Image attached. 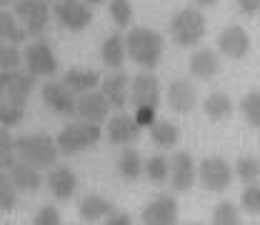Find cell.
<instances>
[{"label": "cell", "instance_id": "obj_1", "mask_svg": "<svg viewBox=\"0 0 260 225\" xmlns=\"http://www.w3.org/2000/svg\"><path fill=\"white\" fill-rule=\"evenodd\" d=\"M35 88V78L23 70H5L0 73V125L15 128L23 115L25 105Z\"/></svg>", "mask_w": 260, "mask_h": 225}, {"label": "cell", "instance_id": "obj_2", "mask_svg": "<svg viewBox=\"0 0 260 225\" xmlns=\"http://www.w3.org/2000/svg\"><path fill=\"white\" fill-rule=\"evenodd\" d=\"M125 38V55L143 70H155L162 58V38L160 33L150 28H133Z\"/></svg>", "mask_w": 260, "mask_h": 225}, {"label": "cell", "instance_id": "obj_3", "mask_svg": "<svg viewBox=\"0 0 260 225\" xmlns=\"http://www.w3.org/2000/svg\"><path fill=\"white\" fill-rule=\"evenodd\" d=\"M13 153H15V158L30 163L38 170L53 168L58 160V145L48 135H23V138L13 140Z\"/></svg>", "mask_w": 260, "mask_h": 225}, {"label": "cell", "instance_id": "obj_4", "mask_svg": "<svg viewBox=\"0 0 260 225\" xmlns=\"http://www.w3.org/2000/svg\"><path fill=\"white\" fill-rule=\"evenodd\" d=\"M100 125L98 123H88V120H75V123H68L60 135L55 138V145H58V153L63 155H75V153H83L88 148H93L98 140H100Z\"/></svg>", "mask_w": 260, "mask_h": 225}, {"label": "cell", "instance_id": "obj_5", "mask_svg": "<svg viewBox=\"0 0 260 225\" xmlns=\"http://www.w3.org/2000/svg\"><path fill=\"white\" fill-rule=\"evenodd\" d=\"M170 38L180 48H195L205 38V18L195 8H183L170 20Z\"/></svg>", "mask_w": 260, "mask_h": 225}, {"label": "cell", "instance_id": "obj_6", "mask_svg": "<svg viewBox=\"0 0 260 225\" xmlns=\"http://www.w3.org/2000/svg\"><path fill=\"white\" fill-rule=\"evenodd\" d=\"M13 8H15L18 23L23 25V30L28 35L40 38L45 33L48 20H50V8H48L45 0H15Z\"/></svg>", "mask_w": 260, "mask_h": 225}, {"label": "cell", "instance_id": "obj_7", "mask_svg": "<svg viewBox=\"0 0 260 225\" xmlns=\"http://www.w3.org/2000/svg\"><path fill=\"white\" fill-rule=\"evenodd\" d=\"M53 15L65 30L80 33L93 23V10L85 0H55L53 3Z\"/></svg>", "mask_w": 260, "mask_h": 225}, {"label": "cell", "instance_id": "obj_8", "mask_svg": "<svg viewBox=\"0 0 260 225\" xmlns=\"http://www.w3.org/2000/svg\"><path fill=\"white\" fill-rule=\"evenodd\" d=\"M20 63L25 65V70L32 78H53L55 70H58V60H55V55H53V50L45 40L30 43L20 53Z\"/></svg>", "mask_w": 260, "mask_h": 225}, {"label": "cell", "instance_id": "obj_9", "mask_svg": "<svg viewBox=\"0 0 260 225\" xmlns=\"http://www.w3.org/2000/svg\"><path fill=\"white\" fill-rule=\"evenodd\" d=\"M195 180H200V185L210 193H223L233 183V170L223 158H205L195 170Z\"/></svg>", "mask_w": 260, "mask_h": 225}, {"label": "cell", "instance_id": "obj_10", "mask_svg": "<svg viewBox=\"0 0 260 225\" xmlns=\"http://www.w3.org/2000/svg\"><path fill=\"white\" fill-rule=\"evenodd\" d=\"M128 100L135 105H153L158 108L160 105V83L158 78L148 70V73H140L133 78V83L128 85Z\"/></svg>", "mask_w": 260, "mask_h": 225}, {"label": "cell", "instance_id": "obj_11", "mask_svg": "<svg viewBox=\"0 0 260 225\" xmlns=\"http://www.w3.org/2000/svg\"><path fill=\"white\" fill-rule=\"evenodd\" d=\"M168 180L175 193H188L195 185V163L188 153H175L168 160Z\"/></svg>", "mask_w": 260, "mask_h": 225}, {"label": "cell", "instance_id": "obj_12", "mask_svg": "<svg viewBox=\"0 0 260 225\" xmlns=\"http://www.w3.org/2000/svg\"><path fill=\"white\" fill-rule=\"evenodd\" d=\"M5 175L10 178L15 193H35V190L43 185V175H40V170L32 168L30 163L20 160V158H15V160L5 168Z\"/></svg>", "mask_w": 260, "mask_h": 225}, {"label": "cell", "instance_id": "obj_13", "mask_svg": "<svg viewBox=\"0 0 260 225\" xmlns=\"http://www.w3.org/2000/svg\"><path fill=\"white\" fill-rule=\"evenodd\" d=\"M110 113V105L105 95L100 90H88V93H80V98L75 100V115L80 120H88V123H103Z\"/></svg>", "mask_w": 260, "mask_h": 225}, {"label": "cell", "instance_id": "obj_14", "mask_svg": "<svg viewBox=\"0 0 260 225\" xmlns=\"http://www.w3.org/2000/svg\"><path fill=\"white\" fill-rule=\"evenodd\" d=\"M43 103L58 115H75V93L58 80H48L43 85Z\"/></svg>", "mask_w": 260, "mask_h": 225}, {"label": "cell", "instance_id": "obj_15", "mask_svg": "<svg viewBox=\"0 0 260 225\" xmlns=\"http://www.w3.org/2000/svg\"><path fill=\"white\" fill-rule=\"evenodd\" d=\"M165 100H168V108L175 110V113H190L198 103V93H195V85L188 80V78H178L168 85V93H165Z\"/></svg>", "mask_w": 260, "mask_h": 225}, {"label": "cell", "instance_id": "obj_16", "mask_svg": "<svg viewBox=\"0 0 260 225\" xmlns=\"http://www.w3.org/2000/svg\"><path fill=\"white\" fill-rule=\"evenodd\" d=\"M145 225H175L178 223V203L170 195H158L150 205L143 210Z\"/></svg>", "mask_w": 260, "mask_h": 225}, {"label": "cell", "instance_id": "obj_17", "mask_svg": "<svg viewBox=\"0 0 260 225\" xmlns=\"http://www.w3.org/2000/svg\"><path fill=\"white\" fill-rule=\"evenodd\" d=\"M218 48H220V53L228 55V58H233V60H243V58L250 53V38H248L245 28H240V25H230V28H225V30L220 33V38H218Z\"/></svg>", "mask_w": 260, "mask_h": 225}, {"label": "cell", "instance_id": "obj_18", "mask_svg": "<svg viewBox=\"0 0 260 225\" xmlns=\"http://www.w3.org/2000/svg\"><path fill=\"white\" fill-rule=\"evenodd\" d=\"M108 140L113 143V145H130V143H135V140H140V133L143 128L130 118L125 113H118L115 118H110V123H108Z\"/></svg>", "mask_w": 260, "mask_h": 225}, {"label": "cell", "instance_id": "obj_19", "mask_svg": "<svg viewBox=\"0 0 260 225\" xmlns=\"http://www.w3.org/2000/svg\"><path fill=\"white\" fill-rule=\"evenodd\" d=\"M128 85H130V78L125 73H115L110 78H103L100 80V93L105 95L108 105L115 108V110H123L128 105Z\"/></svg>", "mask_w": 260, "mask_h": 225}, {"label": "cell", "instance_id": "obj_20", "mask_svg": "<svg viewBox=\"0 0 260 225\" xmlns=\"http://www.w3.org/2000/svg\"><path fill=\"white\" fill-rule=\"evenodd\" d=\"M45 183H48V190L53 193V198H58V200H70V195L75 193V188H78L75 173L70 168H63V165L50 168Z\"/></svg>", "mask_w": 260, "mask_h": 225}, {"label": "cell", "instance_id": "obj_21", "mask_svg": "<svg viewBox=\"0 0 260 225\" xmlns=\"http://www.w3.org/2000/svg\"><path fill=\"white\" fill-rule=\"evenodd\" d=\"M113 210H115L113 203L105 200L103 195H85V198L80 200V205H78V213H80L83 223H98V220H103L105 215H110Z\"/></svg>", "mask_w": 260, "mask_h": 225}, {"label": "cell", "instance_id": "obj_22", "mask_svg": "<svg viewBox=\"0 0 260 225\" xmlns=\"http://www.w3.org/2000/svg\"><path fill=\"white\" fill-rule=\"evenodd\" d=\"M100 58L103 63L108 65L110 70H120L125 63V38L120 33H113L103 40V48H100Z\"/></svg>", "mask_w": 260, "mask_h": 225}, {"label": "cell", "instance_id": "obj_23", "mask_svg": "<svg viewBox=\"0 0 260 225\" xmlns=\"http://www.w3.org/2000/svg\"><path fill=\"white\" fill-rule=\"evenodd\" d=\"M63 85L70 90V93H88V90H95L100 85V75L95 70H80V68H73L68 70L63 78Z\"/></svg>", "mask_w": 260, "mask_h": 225}, {"label": "cell", "instance_id": "obj_24", "mask_svg": "<svg viewBox=\"0 0 260 225\" xmlns=\"http://www.w3.org/2000/svg\"><path fill=\"white\" fill-rule=\"evenodd\" d=\"M220 70V58L213 50H195L190 58V75L198 80H210Z\"/></svg>", "mask_w": 260, "mask_h": 225}, {"label": "cell", "instance_id": "obj_25", "mask_svg": "<svg viewBox=\"0 0 260 225\" xmlns=\"http://www.w3.org/2000/svg\"><path fill=\"white\" fill-rule=\"evenodd\" d=\"M150 138H153V143L162 148V150H170L175 143H178V138H180V130L178 125H173L170 120H153V125H150Z\"/></svg>", "mask_w": 260, "mask_h": 225}, {"label": "cell", "instance_id": "obj_26", "mask_svg": "<svg viewBox=\"0 0 260 225\" xmlns=\"http://www.w3.org/2000/svg\"><path fill=\"white\" fill-rule=\"evenodd\" d=\"M203 108H205V115L210 120H215V123L230 118V113H233V103H230V98L225 93H210V95L205 98Z\"/></svg>", "mask_w": 260, "mask_h": 225}, {"label": "cell", "instance_id": "obj_27", "mask_svg": "<svg viewBox=\"0 0 260 225\" xmlns=\"http://www.w3.org/2000/svg\"><path fill=\"white\" fill-rule=\"evenodd\" d=\"M25 38H28V33L23 30V25L18 23V18L10 15V13H5V10H0V40L13 43V45H20Z\"/></svg>", "mask_w": 260, "mask_h": 225}, {"label": "cell", "instance_id": "obj_28", "mask_svg": "<svg viewBox=\"0 0 260 225\" xmlns=\"http://www.w3.org/2000/svg\"><path fill=\"white\" fill-rule=\"evenodd\" d=\"M118 173L125 178V180H138L143 175V158L138 150H123L120 158H118Z\"/></svg>", "mask_w": 260, "mask_h": 225}, {"label": "cell", "instance_id": "obj_29", "mask_svg": "<svg viewBox=\"0 0 260 225\" xmlns=\"http://www.w3.org/2000/svg\"><path fill=\"white\" fill-rule=\"evenodd\" d=\"M143 173L150 178V183L162 185L168 183V158L165 155H150L148 160L143 163Z\"/></svg>", "mask_w": 260, "mask_h": 225}, {"label": "cell", "instance_id": "obj_30", "mask_svg": "<svg viewBox=\"0 0 260 225\" xmlns=\"http://www.w3.org/2000/svg\"><path fill=\"white\" fill-rule=\"evenodd\" d=\"M110 18H113V23L120 30L130 28V20H133V5H130V0H110Z\"/></svg>", "mask_w": 260, "mask_h": 225}, {"label": "cell", "instance_id": "obj_31", "mask_svg": "<svg viewBox=\"0 0 260 225\" xmlns=\"http://www.w3.org/2000/svg\"><path fill=\"white\" fill-rule=\"evenodd\" d=\"M235 175H238V180H243V183H255L260 175L258 158H253V155L240 158V160L235 163Z\"/></svg>", "mask_w": 260, "mask_h": 225}, {"label": "cell", "instance_id": "obj_32", "mask_svg": "<svg viewBox=\"0 0 260 225\" xmlns=\"http://www.w3.org/2000/svg\"><path fill=\"white\" fill-rule=\"evenodd\" d=\"M240 108H243V115H245L248 125L250 128H258L260 125V93L258 90H253V93H248V95L243 98Z\"/></svg>", "mask_w": 260, "mask_h": 225}, {"label": "cell", "instance_id": "obj_33", "mask_svg": "<svg viewBox=\"0 0 260 225\" xmlns=\"http://www.w3.org/2000/svg\"><path fill=\"white\" fill-rule=\"evenodd\" d=\"M20 68V50L13 43L0 40V73L5 70H18Z\"/></svg>", "mask_w": 260, "mask_h": 225}, {"label": "cell", "instance_id": "obj_34", "mask_svg": "<svg viewBox=\"0 0 260 225\" xmlns=\"http://www.w3.org/2000/svg\"><path fill=\"white\" fill-rule=\"evenodd\" d=\"M213 223L215 225H238L240 223V213L233 203H218L213 210Z\"/></svg>", "mask_w": 260, "mask_h": 225}, {"label": "cell", "instance_id": "obj_35", "mask_svg": "<svg viewBox=\"0 0 260 225\" xmlns=\"http://www.w3.org/2000/svg\"><path fill=\"white\" fill-rule=\"evenodd\" d=\"M240 205L250 215H258L260 213V188L255 183H245V190L240 195Z\"/></svg>", "mask_w": 260, "mask_h": 225}, {"label": "cell", "instance_id": "obj_36", "mask_svg": "<svg viewBox=\"0 0 260 225\" xmlns=\"http://www.w3.org/2000/svg\"><path fill=\"white\" fill-rule=\"evenodd\" d=\"M13 208H15V188L10 178L5 175V170H0V213L13 210Z\"/></svg>", "mask_w": 260, "mask_h": 225}, {"label": "cell", "instance_id": "obj_37", "mask_svg": "<svg viewBox=\"0 0 260 225\" xmlns=\"http://www.w3.org/2000/svg\"><path fill=\"white\" fill-rule=\"evenodd\" d=\"M155 118H158V108H153V105H135L133 120H135L140 128H150Z\"/></svg>", "mask_w": 260, "mask_h": 225}, {"label": "cell", "instance_id": "obj_38", "mask_svg": "<svg viewBox=\"0 0 260 225\" xmlns=\"http://www.w3.org/2000/svg\"><path fill=\"white\" fill-rule=\"evenodd\" d=\"M32 223L35 225H60V210H58L55 205H43V208L35 213Z\"/></svg>", "mask_w": 260, "mask_h": 225}, {"label": "cell", "instance_id": "obj_39", "mask_svg": "<svg viewBox=\"0 0 260 225\" xmlns=\"http://www.w3.org/2000/svg\"><path fill=\"white\" fill-rule=\"evenodd\" d=\"M238 8H240V13L243 15H248V18H255L260 10V0H238Z\"/></svg>", "mask_w": 260, "mask_h": 225}, {"label": "cell", "instance_id": "obj_40", "mask_svg": "<svg viewBox=\"0 0 260 225\" xmlns=\"http://www.w3.org/2000/svg\"><path fill=\"white\" fill-rule=\"evenodd\" d=\"M8 153H13V138H10L8 128H3V125H0V158H3V155H8Z\"/></svg>", "mask_w": 260, "mask_h": 225}, {"label": "cell", "instance_id": "obj_41", "mask_svg": "<svg viewBox=\"0 0 260 225\" xmlns=\"http://www.w3.org/2000/svg\"><path fill=\"white\" fill-rule=\"evenodd\" d=\"M105 220V225H130V215H125V213H110V215H105L103 218Z\"/></svg>", "mask_w": 260, "mask_h": 225}, {"label": "cell", "instance_id": "obj_42", "mask_svg": "<svg viewBox=\"0 0 260 225\" xmlns=\"http://www.w3.org/2000/svg\"><path fill=\"white\" fill-rule=\"evenodd\" d=\"M195 5H200V8H213V5H218V0H193Z\"/></svg>", "mask_w": 260, "mask_h": 225}, {"label": "cell", "instance_id": "obj_43", "mask_svg": "<svg viewBox=\"0 0 260 225\" xmlns=\"http://www.w3.org/2000/svg\"><path fill=\"white\" fill-rule=\"evenodd\" d=\"M13 3H15V0H0V8H10Z\"/></svg>", "mask_w": 260, "mask_h": 225}, {"label": "cell", "instance_id": "obj_44", "mask_svg": "<svg viewBox=\"0 0 260 225\" xmlns=\"http://www.w3.org/2000/svg\"><path fill=\"white\" fill-rule=\"evenodd\" d=\"M88 5H100V3H105V0H85Z\"/></svg>", "mask_w": 260, "mask_h": 225}]
</instances>
